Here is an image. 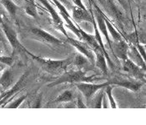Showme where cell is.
<instances>
[{
    "label": "cell",
    "mask_w": 146,
    "mask_h": 125,
    "mask_svg": "<svg viewBox=\"0 0 146 125\" xmlns=\"http://www.w3.org/2000/svg\"><path fill=\"white\" fill-rule=\"evenodd\" d=\"M28 54L31 56V58L35 60L44 71H46L47 73H49L50 74L64 73L65 71H67L68 67L73 63V60H74V58H68L62 60H53V59L36 56L30 52Z\"/></svg>",
    "instance_id": "6da1fadb"
},
{
    "label": "cell",
    "mask_w": 146,
    "mask_h": 125,
    "mask_svg": "<svg viewBox=\"0 0 146 125\" xmlns=\"http://www.w3.org/2000/svg\"><path fill=\"white\" fill-rule=\"evenodd\" d=\"M94 79V76L88 77L85 75V72L79 69L75 71H65L62 75L55 80L54 82L49 83L48 87H54L61 83H81V82H87L90 83Z\"/></svg>",
    "instance_id": "7a4b0ae2"
},
{
    "label": "cell",
    "mask_w": 146,
    "mask_h": 125,
    "mask_svg": "<svg viewBox=\"0 0 146 125\" xmlns=\"http://www.w3.org/2000/svg\"><path fill=\"white\" fill-rule=\"evenodd\" d=\"M0 25L2 27L3 33L8 38L9 44L11 45L12 48H13V53H16V52H24L26 54L29 53V51L20 43V41L18 38V35H17L16 31L12 28L11 26H9V24H8L3 21Z\"/></svg>",
    "instance_id": "3957f363"
},
{
    "label": "cell",
    "mask_w": 146,
    "mask_h": 125,
    "mask_svg": "<svg viewBox=\"0 0 146 125\" xmlns=\"http://www.w3.org/2000/svg\"><path fill=\"white\" fill-rule=\"evenodd\" d=\"M29 34L34 39L39 41L45 44H52V45H61L63 42L50 34L48 32L45 31L39 28H32L29 29Z\"/></svg>",
    "instance_id": "277c9868"
},
{
    "label": "cell",
    "mask_w": 146,
    "mask_h": 125,
    "mask_svg": "<svg viewBox=\"0 0 146 125\" xmlns=\"http://www.w3.org/2000/svg\"><path fill=\"white\" fill-rule=\"evenodd\" d=\"M109 84H110L109 81L106 82V83H100V84L91 83H87V82H81V83H75V85L78 88V89L82 93V94L85 97V99L87 100H89L90 98L98 90H100V89H104Z\"/></svg>",
    "instance_id": "5b68a950"
},
{
    "label": "cell",
    "mask_w": 146,
    "mask_h": 125,
    "mask_svg": "<svg viewBox=\"0 0 146 125\" xmlns=\"http://www.w3.org/2000/svg\"><path fill=\"white\" fill-rule=\"evenodd\" d=\"M41 2V3L44 6V8L48 11V13H50V16L52 18V21L55 27V28H57L58 31L62 32L64 35L65 37H68L67 34V32L65 30V28L64 26V22H63V19L60 18L59 14L57 13V11L54 9V8L50 4V3L48 1V0H39Z\"/></svg>",
    "instance_id": "8992f818"
},
{
    "label": "cell",
    "mask_w": 146,
    "mask_h": 125,
    "mask_svg": "<svg viewBox=\"0 0 146 125\" xmlns=\"http://www.w3.org/2000/svg\"><path fill=\"white\" fill-rule=\"evenodd\" d=\"M28 77H29V72L24 73L22 75V77L15 83V85L12 89H9L7 92H5L3 96H0V107L4 106L9 99H10L13 94L17 93L19 91H20V89L25 85Z\"/></svg>",
    "instance_id": "52a82bcc"
},
{
    "label": "cell",
    "mask_w": 146,
    "mask_h": 125,
    "mask_svg": "<svg viewBox=\"0 0 146 125\" xmlns=\"http://www.w3.org/2000/svg\"><path fill=\"white\" fill-rule=\"evenodd\" d=\"M94 6L95 7V22L97 24V27L100 30V32L103 34V35L104 36V38H106V41L108 43V44L110 46V48L112 49V44H111V41L110 39V36H109V32L106 27V24L104 22V13L103 12L100 10V9L95 4V3H93Z\"/></svg>",
    "instance_id": "ba28073f"
},
{
    "label": "cell",
    "mask_w": 146,
    "mask_h": 125,
    "mask_svg": "<svg viewBox=\"0 0 146 125\" xmlns=\"http://www.w3.org/2000/svg\"><path fill=\"white\" fill-rule=\"evenodd\" d=\"M124 64H123V68L125 72H127L128 73H129L130 75H132L134 78L138 80H144L145 79V73H144V69L139 67L137 64H135V63H133L130 59H129L128 58L123 61Z\"/></svg>",
    "instance_id": "9c48e42d"
},
{
    "label": "cell",
    "mask_w": 146,
    "mask_h": 125,
    "mask_svg": "<svg viewBox=\"0 0 146 125\" xmlns=\"http://www.w3.org/2000/svg\"><path fill=\"white\" fill-rule=\"evenodd\" d=\"M68 43L72 46H74L80 54H82L84 56L87 58L90 62H94V54L88 44L84 42H80L78 40H75L74 38H71L69 37L67 38Z\"/></svg>",
    "instance_id": "30bf717a"
},
{
    "label": "cell",
    "mask_w": 146,
    "mask_h": 125,
    "mask_svg": "<svg viewBox=\"0 0 146 125\" xmlns=\"http://www.w3.org/2000/svg\"><path fill=\"white\" fill-rule=\"evenodd\" d=\"M109 82L111 85H118V86L124 87L131 91L135 92L139 90L144 83V82H141V80L140 81H130V80L119 79V78H114L113 79L109 80Z\"/></svg>",
    "instance_id": "8fae6325"
},
{
    "label": "cell",
    "mask_w": 146,
    "mask_h": 125,
    "mask_svg": "<svg viewBox=\"0 0 146 125\" xmlns=\"http://www.w3.org/2000/svg\"><path fill=\"white\" fill-rule=\"evenodd\" d=\"M73 19L76 22H81V21H86L92 23L93 21V12L90 10V13L88 10L82 9L77 6H74L73 8Z\"/></svg>",
    "instance_id": "7c38bea8"
},
{
    "label": "cell",
    "mask_w": 146,
    "mask_h": 125,
    "mask_svg": "<svg viewBox=\"0 0 146 125\" xmlns=\"http://www.w3.org/2000/svg\"><path fill=\"white\" fill-rule=\"evenodd\" d=\"M127 57H128L129 59H130L133 63H135V64H137L139 67H140L141 68H143L144 70H145V60H144V58L141 57L140 54L137 50L135 45L129 46Z\"/></svg>",
    "instance_id": "4fadbf2b"
},
{
    "label": "cell",
    "mask_w": 146,
    "mask_h": 125,
    "mask_svg": "<svg viewBox=\"0 0 146 125\" xmlns=\"http://www.w3.org/2000/svg\"><path fill=\"white\" fill-rule=\"evenodd\" d=\"M128 49L129 45L124 39H121L120 41L114 42L113 44V48H112V51L115 56L121 59L122 61L125 60L127 58V54H128Z\"/></svg>",
    "instance_id": "5bb4252c"
},
{
    "label": "cell",
    "mask_w": 146,
    "mask_h": 125,
    "mask_svg": "<svg viewBox=\"0 0 146 125\" xmlns=\"http://www.w3.org/2000/svg\"><path fill=\"white\" fill-rule=\"evenodd\" d=\"M96 55V60H95V65L100 68L103 72L104 74L108 73V68H107V63H106V58L104 56V52L101 48L94 50Z\"/></svg>",
    "instance_id": "9a60e30c"
},
{
    "label": "cell",
    "mask_w": 146,
    "mask_h": 125,
    "mask_svg": "<svg viewBox=\"0 0 146 125\" xmlns=\"http://www.w3.org/2000/svg\"><path fill=\"white\" fill-rule=\"evenodd\" d=\"M13 82V76L12 72L9 69L5 68L0 78V86L3 88L4 91H6L11 87Z\"/></svg>",
    "instance_id": "2e32d148"
},
{
    "label": "cell",
    "mask_w": 146,
    "mask_h": 125,
    "mask_svg": "<svg viewBox=\"0 0 146 125\" xmlns=\"http://www.w3.org/2000/svg\"><path fill=\"white\" fill-rule=\"evenodd\" d=\"M104 22H105V24H106V27H107V29H108V32L109 34H110L112 36L113 39V42H117V41H120L122 38L120 34L115 29V28L113 27L111 22L109 20V19H107V17L104 15Z\"/></svg>",
    "instance_id": "e0dca14e"
},
{
    "label": "cell",
    "mask_w": 146,
    "mask_h": 125,
    "mask_svg": "<svg viewBox=\"0 0 146 125\" xmlns=\"http://www.w3.org/2000/svg\"><path fill=\"white\" fill-rule=\"evenodd\" d=\"M1 3L3 5V7L5 8V9L9 12V15L12 18L14 19L16 16L17 10L19 9V7L12 0H1Z\"/></svg>",
    "instance_id": "ac0fdd59"
},
{
    "label": "cell",
    "mask_w": 146,
    "mask_h": 125,
    "mask_svg": "<svg viewBox=\"0 0 146 125\" xmlns=\"http://www.w3.org/2000/svg\"><path fill=\"white\" fill-rule=\"evenodd\" d=\"M25 13L29 15L32 18H37L38 12H37V7L34 3V0H26L25 6H24Z\"/></svg>",
    "instance_id": "d6986e66"
},
{
    "label": "cell",
    "mask_w": 146,
    "mask_h": 125,
    "mask_svg": "<svg viewBox=\"0 0 146 125\" xmlns=\"http://www.w3.org/2000/svg\"><path fill=\"white\" fill-rule=\"evenodd\" d=\"M74 99V94L73 93L69 90L64 91L59 96L57 97L54 103H68L71 102Z\"/></svg>",
    "instance_id": "ffe728a7"
},
{
    "label": "cell",
    "mask_w": 146,
    "mask_h": 125,
    "mask_svg": "<svg viewBox=\"0 0 146 125\" xmlns=\"http://www.w3.org/2000/svg\"><path fill=\"white\" fill-rule=\"evenodd\" d=\"M104 89H105V93H106V94L108 96V99H109L110 103V107L113 108H117V105H116V103H115V101H114V99H113V98L112 96V85L111 84H109Z\"/></svg>",
    "instance_id": "44dd1931"
},
{
    "label": "cell",
    "mask_w": 146,
    "mask_h": 125,
    "mask_svg": "<svg viewBox=\"0 0 146 125\" xmlns=\"http://www.w3.org/2000/svg\"><path fill=\"white\" fill-rule=\"evenodd\" d=\"M87 62H88V58L85 56H84L83 54L76 55L73 60V63L75 66H80V67L84 66L85 63H87Z\"/></svg>",
    "instance_id": "7402d4cb"
},
{
    "label": "cell",
    "mask_w": 146,
    "mask_h": 125,
    "mask_svg": "<svg viewBox=\"0 0 146 125\" xmlns=\"http://www.w3.org/2000/svg\"><path fill=\"white\" fill-rule=\"evenodd\" d=\"M104 93L102 90L95 98L94 101H93V108H103L102 107V102H103V99H104Z\"/></svg>",
    "instance_id": "603a6c76"
},
{
    "label": "cell",
    "mask_w": 146,
    "mask_h": 125,
    "mask_svg": "<svg viewBox=\"0 0 146 125\" xmlns=\"http://www.w3.org/2000/svg\"><path fill=\"white\" fill-rule=\"evenodd\" d=\"M26 98H27V95H22V96H20L19 98H18L17 99H15L13 102H12L9 106H8V108H19L21 104L23 103V102L26 99Z\"/></svg>",
    "instance_id": "cb8c5ba5"
},
{
    "label": "cell",
    "mask_w": 146,
    "mask_h": 125,
    "mask_svg": "<svg viewBox=\"0 0 146 125\" xmlns=\"http://www.w3.org/2000/svg\"><path fill=\"white\" fill-rule=\"evenodd\" d=\"M128 38H129V42L132 43L133 45H136V44H139V42L141 40V38H139V34L137 32H135V33L131 34L130 35H129Z\"/></svg>",
    "instance_id": "d4e9b609"
},
{
    "label": "cell",
    "mask_w": 146,
    "mask_h": 125,
    "mask_svg": "<svg viewBox=\"0 0 146 125\" xmlns=\"http://www.w3.org/2000/svg\"><path fill=\"white\" fill-rule=\"evenodd\" d=\"M0 63L5 64L6 66H12L13 63V58L9 57V56H1L0 55Z\"/></svg>",
    "instance_id": "484cf974"
},
{
    "label": "cell",
    "mask_w": 146,
    "mask_h": 125,
    "mask_svg": "<svg viewBox=\"0 0 146 125\" xmlns=\"http://www.w3.org/2000/svg\"><path fill=\"white\" fill-rule=\"evenodd\" d=\"M135 47H136L137 50L139 51V53L140 54L141 57L144 58V60H145V46H142L140 44H138L135 45Z\"/></svg>",
    "instance_id": "4316f807"
},
{
    "label": "cell",
    "mask_w": 146,
    "mask_h": 125,
    "mask_svg": "<svg viewBox=\"0 0 146 125\" xmlns=\"http://www.w3.org/2000/svg\"><path fill=\"white\" fill-rule=\"evenodd\" d=\"M71 1L75 4V6L79 7V8H80V9H82L87 10L86 7H85V6H84V4L82 3V0H71Z\"/></svg>",
    "instance_id": "83f0119b"
},
{
    "label": "cell",
    "mask_w": 146,
    "mask_h": 125,
    "mask_svg": "<svg viewBox=\"0 0 146 125\" xmlns=\"http://www.w3.org/2000/svg\"><path fill=\"white\" fill-rule=\"evenodd\" d=\"M76 106H77V108H87V107H86V105L83 103V100H82V99H81L80 97H78V99H77V103H76Z\"/></svg>",
    "instance_id": "f1b7e54d"
},
{
    "label": "cell",
    "mask_w": 146,
    "mask_h": 125,
    "mask_svg": "<svg viewBox=\"0 0 146 125\" xmlns=\"http://www.w3.org/2000/svg\"><path fill=\"white\" fill-rule=\"evenodd\" d=\"M58 1H59L66 9H67V6L68 7H70V3H69V2L67 1V0H58Z\"/></svg>",
    "instance_id": "f546056e"
},
{
    "label": "cell",
    "mask_w": 146,
    "mask_h": 125,
    "mask_svg": "<svg viewBox=\"0 0 146 125\" xmlns=\"http://www.w3.org/2000/svg\"><path fill=\"white\" fill-rule=\"evenodd\" d=\"M117 1L120 3V5L122 7H124V9H126L127 5H126V3H125V0H117Z\"/></svg>",
    "instance_id": "4dcf8cb0"
},
{
    "label": "cell",
    "mask_w": 146,
    "mask_h": 125,
    "mask_svg": "<svg viewBox=\"0 0 146 125\" xmlns=\"http://www.w3.org/2000/svg\"><path fill=\"white\" fill-rule=\"evenodd\" d=\"M6 65L5 64H3V63H0V73H2L5 68H6Z\"/></svg>",
    "instance_id": "1f68e13d"
},
{
    "label": "cell",
    "mask_w": 146,
    "mask_h": 125,
    "mask_svg": "<svg viewBox=\"0 0 146 125\" xmlns=\"http://www.w3.org/2000/svg\"><path fill=\"white\" fill-rule=\"evenodd\" d=\"M3 22V17H2V13H1V12H0V24Z\"/></svg>",
    "instance_id": "d6a6232c"
},
{
    "label": "cell",
    "mask_w": 146,
    "mask_h": 125,
    "mask_svg": "<svg viewBox=\"0 0 146 125\" xmlns=\"http://www.w3.org/2000/svg\"><path fill=\"white\" fill-rule=\"evenodd\" d=\"M0 39H1V38H0Z\"/></svg>",
    "instance_id": "836d02e7"
}]
</instances>
